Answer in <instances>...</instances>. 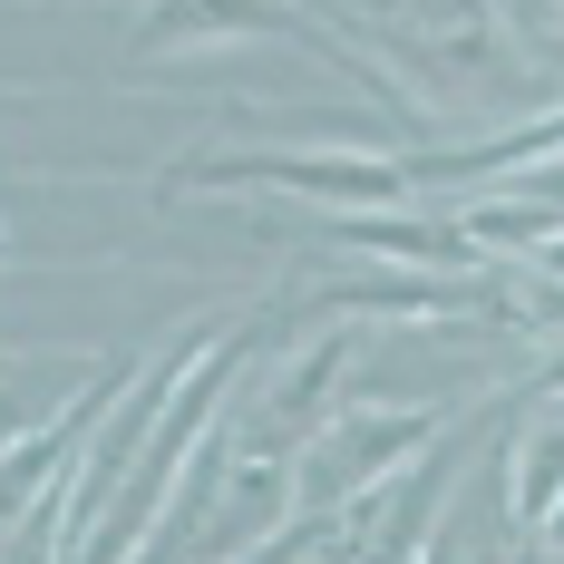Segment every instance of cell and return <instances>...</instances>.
<instances>
[{"label":"cell","instance_id":"cell-1","mask_svg":"<svg viewBox=\"0 0 564 564\" xmlns=\"http://www.w3.org/2000/svg\"><path fill=\"white\" fill-rule=\"evenodd\" d=\"M429 438V409H399V419H340V429H322L312 438V467H302V497L322 507V497H340V507H360L380 477H390L399 457Z\"/></svg>","mask_w":564,"mask_h":564},{"label":"cell","instance_id":"cell-2","mask_svg":"<svg viewBox=\"0 0 564 564\" xmlns=\"http://www.w3.org/2000/svg\"><path fill=\"white\" fill-rule=\"evenodd\" d=\"M215 185H302V195H332V205H399L409 195V175L380 166V156H243L225 166L215 156Z\"/></svg>","mask_w":564,"mask_h":564},{"label":"cell","instance_id":"cell-3","mask_svg":"<svg viewBox=\"0 0 564 564\" xmlns=\"http://www.w3.org/2000/svg\"><path fill=\"white\" fill-rule=\"evenodd\" d=\"M555 497H564V419L555 429H525V448H516V516L545 525Z\"/></svg>","mask_w":564,"mask_h":564}]
</instances>
